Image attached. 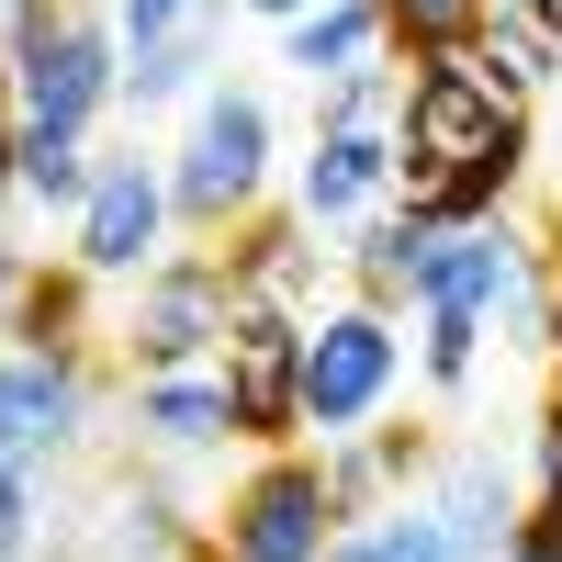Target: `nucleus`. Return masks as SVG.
Instances as JSON below:
<instances>
[{"mask_svg":"<svg viewBox=\"0 0 562 562\" xmlns=\"http://www.w3.org/2000/svg\"><path fill=\"white\" fill-rule=\"evenodd\" d=\"M326 562H394V540H383V518H371V529H349V540H326Z\"/></svg>","mask_w":562,"mask_h":562,"instance_id":"obj_28","label":"nucleus"},{"mask_svg":"<svg viewBox=\"0 0 562 562\" xmlns=\"http://www.w3.org/2000/svg\"><path fill=\"white\" fill-rule=\"evenodd\" d=\"M237 12H270V23H293V12H315V0H237Z\"/></svg>","mask_w":562,"mask_h":562,"instance_id":"obj_30","label":"nucleus"},{"mask_svg":"<svg viewBox=\"0 0 562 562\" xmlns=\"http://www.w3.org/2000/svg\"><path fill=\"white\" fill-rule=\"evenodd\" d=\"M0 68H12L23 124L90 135L102 102H124V23L102 0H0Z\"/></svg>","mask_w":562,"mask_h":562,"instance_id":"obj_2","label":"nucleus"},{"mask_svg":"<svg viewBox=\"0 0 562 562\" xmlns=\"http://www.w3.org/2000/svg\"><path fill=\"white\" fill-rule=\"evenodd\" d=\"M79 428H90L79 349H12L0 360V461H57Z\"/></svg>","mask_w":562,"mask_h":562,"instance_id":"obj_10","label":"nucleus"},{"mask_svg":"<svg viewBox=\"0 0 562 562\" xmlns=\"http://www.w3.org/2000/svg\"><path fill=\"white\" fill-rule=\"evenodd\" d=\"M394 169H405V158H394V135H383V124H326V135H315V158H304V180H293V214H304V225H349Z\"/></svg>","mask_w":562,"mask_h":562,"instance_id":"obj_11","label":"nucleus"},{"mask_svg":"<svg viewBox=\"0 0 562 562\" xmlns=\"http://www.w3.org/2000/svg\"><path fill=\"white\" fill-rule=\"evenodd\" d=\"M416 360H428V383H473V360H484V315L428 304V326H416Z\"/></svg>","mask_w":562,"mask_h":562,"instance_id":"obj_23","label":"nucleus"},{"mask_svg":"<svg viewBox=\"0 0 562 562\" xmlns=\"http://www.w3.org/2000/svg\"><path fill=\"white\" fill-rule=\"evenodd\" d=\"M518 12H540V23H551V34H562V0H518Z\"/></svg>","mask_w":562,"mask_h":562,"instance_id":"obj_31","label":"nucleus"},{"mask_svg":"<svg viewBox=\"0 0 562 562\" xmlns=\"http://www.w3.org/2000/svg\"><path fill=\"white\" fill-rule=\"evenodd\" d=\"M383 484H394V450L383 439H338V450H326V495H338V518H371Z\"/></svg>","mask_w":562,"mask_h":562,"instance_id":"obj_24","label":"nucleus"},{"mask_svg":"<svg viewBox=\"0 0 562 562\" xmlns=\"http://www.w3.org/2000/svg\"><path fill=\"white\" fill-rule=\"evenodd\" d=\"M551 45H562V34H551L540 12H484L473 57H484V68H495L506 90H540V79H551Z\"/></svg>","mask_w":562,"mask_h":562,"instance_id":"obj_21","label":"nucleus"},{"mask_svg":"<svg viewBox=\"0 0 562 562\" xmlns=\"http://www.w3.org/2000/svg\"><path fill=\"white\" fill-rule=\"evenodd\" d=\"M135 428L169 439V450H214V439H237L225 371H214V383H203V371H147V383H135Z\"/></svg>","mask_w":562,"mask_h":562,"instance_id":"obj_12","label":"nucleus"},{"mask_svg":"<svg viewBox=\"0 0 562 562\" xmlns=\"http://www.w3.org/2000/svg\"><path fill=\"white\" fill-rule=\"evenodd\" d=\"M540 428H562V394H551V416H540Z\"/></svg>","mask_w":562,"mask_h":562,"instance_id":"obj_32","label":"nucleus"},{"mask_svg":"<svg viewBox=\"0 0 562 562\" xmlns=\"http://www.w3.org/2000/svg\"><path fill=\"white\" fill-rule=\"evenodd\" d=\"M169 214H180V203H169V169H158V158H102V169H90V203H79V270L147 281Z\"/></svg>","mask_w":562,"mask_h":562,"instance_id":"obj_9","label":"nucleus"},{"mask_svg":"<svg viewBox=\"0 0 562 562\" xmlns=\"http://www.w3.org/2000/svg\"><path fill=\"white\" fill-rule=\"evenodd\" d=\"M405 383V338H394V304H338L304 326V428L315 439H349L371 428V405Z\"/></svg>","mask_w":562,"mask_h":562,"instance_id":"obj_4","label":"nucleus"},{"mask_svg":"<svg viewBox=\"0 0 562 562\" xmlns=\"http://www.w3.org/2000/svg\"><path fill=\"white\" fill-rule=\"evenodd\" d=\"M225 405H237V439H293L304 428V326L293 304H237V326H225Z\"/></svg>","mask_w":562,"mask_h":562,"instance_id":"obj_8","label":"nucleus"},{"mask_svg":"<svg viewBox=\"0 0 562 562\" xmlns=\"http://www.w3.org/2000/svg\"><path fill=\"white\" fill-rule=\"evenodd\" d=\"M495 0H383V34L405 45V57H461V45L484 34Z\"/></svg>","mask_w":562,"mask_h":562,"instance_id":"obj_18","label":"nucleus"},{"mask_svg":"<svg viewBox=\"0 0 562 562\" xmlns=\"http://www.w3.org/2000/svg\"><path fill=\"white\" fill-rule=\"evenodd\" d=\"M551 562H562V428H540V506H529V518H518Z\"/></svg>","mask_w":562,"mask_h":562,"instance_id":"obj_25","label":"nucleus"},{"mask_svg":"<svg viewBox=\"0 0 562 562\" xmlns=\"http://www.w3.org/2000/svg\"><path fill=\"white\" fill-rule=\"evenodd\" d=\"M394 113H405V68H383V57L315 79V135H326V124H394Z\"/></svg>","mask_w":562,"mask_h":562,"instance_id":"obj_20","label":"nucleus"},{"mask_svg":"<svg viewBox=\"0 0 562 562\" xmlns=\"http://www.w3.org/2000/svg\"><path fill=\"white\" fill-rule=\"evenodd\" d=\"M192 12H203V0H113V23H124V57H135V45H158V34H180Z\"/></svg>","mask_w":562,"mask_h":562,"instance_id":"obj_26","label":"nucleus"},{"mask_svg":"<svg viewBox=\"0 0 562 562\" xmlns=\"http://www.w3.org/2000/svg\"><path fill=\"white\" fill-rule=\"evenodd\" d=\"M428 304H461V315H518L529 338H540V281H529V225H439L428 259H416V315Z\"/></svg>","mask_w":562,"mask_h":562,"instance_id":"obj_6","label":"nucleus"},{"mask_svg":"<svg viewBox=\"0 0 562 562\" xmlns=\"http://www.w3.org/2000/svg\"><path fill=\"white\" fill-rule=\"evenodd\" d=\"M540 349H562V293H540Z\"/></svg>","mask_w":562,"mask_h":562,"instance_id":"obj_29","label":"nucleus"},{"mask_svg":"<svg viewBox=\"0 0 562 562\" xmlns=\"http://www.w3.org/2000/svg\"><path fill=\"white\" fill-rule=\"evenodd\" d=\"M428 237H439V225H416V214L360 225V248H349V270H360V304H416V259H428Z\"/></svg>","mask_w":562,"mask_h":562,"instance_id":"obj_16","label":"nucleus"},{"mask_svg":"<svg viewBox=\"0 0 562 562\" xmlns=\"http://www.w3.org/2000/svg\"><path fill=\"white\" fill-rule=\"evenodd\" d=\"M237 259H158L147 281H135V304H124V360L135 371H192L203 349H225V326H237Z\"/></svg>","mask_w":562,"mask_h":562,"instance_id":"obj_5","label":"nucleus"},{"mask_svg":"<svg viewBox=\"0 0 562 562\" xmlns=\"http://www.w3.org/2000/svg\"><path fill=\"white\" fill-rule=\"evenodd\" d=\"M394 158H405L416 225H484L529 169V90H506L473 45L461 57H416L405 113H394Z\"/></svg>","mask_w":562,"mask_h":562,"instance_id":"obj_1","label":"nucleus"},{"mask_svg":"<svg viewBox=\"0 0 562 562\" xmlns=\"http://www.w3.org/2000/svg\"><path fill=\"white\" fill-rule=\"evenodd\" d=\"M203 34H214V12H192L180 34H158V45H135L124 57V102L147 113V102H180V90L203 79Z\"/></svg>","mask_w":562,"mask_h":562,"instance_id":"obj_17","label":"nucleus"},{"mask_svg":"<svg viewBox=\"0 0 562 562\" xmlns=\"http://www.w3.org/2000/svg\"><path fill=\"white\" fill-rule=\"evenodd\" d=\"M90 293H102V270H34L23 281V304H12V338L23 349H90V338H113V326H90Z\"/></svg>","mask_w":562,"mask_h":562,"instance_id":"obj_14","label":"nucleus"},{"mask_svg":"<svg viewBox=\"0 0 562 562\" xmlns=\"http://www.w3.org/2000/svg\"><path fill=\"white\" fill-rule=\"evenodd\" d=\"M439 518H450V540L473 551V562H506V540H518V495H506L495 450H461L450 473H439Z\"/></svg>","mask_w":562,"mask_h":562,"instance_id":"obj_13","label":"nucleus"},{"mask_svg":"<svg viewBox=\"0 0 562 562\" xmlns=\"http://www.w3.org/2000/svg\"><path fill=\"white\" fill-rule=\"evenodd\" d=\"M0 562H45V461H0Z\"/></svg>","mask_w":562,"mask_h":562,"instance_id":"obj_22","label":"nucleus"},{"mask_svg":"<svg viewBox=\"0 0 562 562\" xmlns=\"http://www.w3.org/2000/svg\"><path fill=\"white\" fill-rule=\"evenodd\" d=\"M360 57H383V0H315V12H293V68L304 90L315 79H338Z\"/></svg>","mask_w":562,"mask_h":562,"instance_id":"obj_15","label":"nucleus"},{"mask_svg":"<svg viewBox=\"0 0 562 562\" xmlns=\"http://www.w3.org/2000/svg\"><path fill=\"white\" fill-rule=\"evenodd\" d=\"M338 540V495H326V461H259L225 506V562H326Z\"/></svg>","mask_w":562,"mask_h":562,"instance_id":"obj_7","label":"nucleus"},{"mask_svg":"<svg viewBox=\"0 0 562 562\" xmlns=\"http://www.w3.org/2000/svg\"><path fill=\"white\" fill-rule=\"evenodd\" d=\"M23 192V102H12V68H0V203Z\"/></svg>","mask_w":562,"mask_h":562,"instance_id":"obj_27","label":"nucleus"},{"mask_svg":"<svg viewBox=\"0 0 562 562\" xmlns=\"http://www.w3.org/2000/svg\"><path fill=\"white\" fill-rule=\"evenodd\" d=\"M90 169H102V158H79V135H45V124H23V203H45V214H79V203H90Z\"/></svg>","mask_w":562,"mask_h":562,"instance_id":"obj_19","label":"nucleus"},{"mask_svg":"<svg viewBox=\"0 0 562 562\" xmlns=\"http://www.w3.org/2000/svg\"><path fill=\"white\" fill-rule=\"evenodd\" d=\"M259 192H270V102H259V90H203L192 147L169 158L180 225H248Z\"/></svg>","mask_w":562,"mask_h":562,"instance_id":"obj_3","label":"nucleus"}]
</instances>
